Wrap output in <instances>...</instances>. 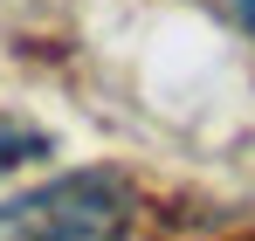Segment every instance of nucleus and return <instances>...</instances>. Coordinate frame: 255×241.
<instances>
[{
  "label": "nucleus",
  "mask_w": 255,
  "mask_h": 241,
  "mask_svg": "<svg viewBox=\"0 0 255 241\" xmlns=\"http://www.w3.org/2000/svg\"><path fill=\"white\" fill-rule=\"evenodd\" d=\"M0 241H131V193L111 172H62L0 200Z\"/></svg>",
  "instance_id": "1"
},
{
  "label": "nucleus",
  "mask_w": 255,
  "mask_h": 241,
  "mask_svg": "<svg viewBox=\"0 0 255 241\" xmlns=\"http://www.w3.org/2000/svg\"><path fill=\"white\" fill-rule=\"evenodd\" d=\"M235 7H242V14H249V21H255V0H235Z\"/></svg>",
  "instance_id": "3"
},
{
  "label": "nucleus",
  "mask_w": 255,
  "mask_h": 241,
  "mask_svg": "<svg viewBox=\"0 0 255 241\" xmlns=\"http://www.w3.org/2000/svg\"><path fill=\"white\" fill-rule=\"evenodd\" d=\"M21 152H35V138H28V131H0V172L21 159Z\"/></svg>",
  "instance_id": "2"
}]
</instances>
